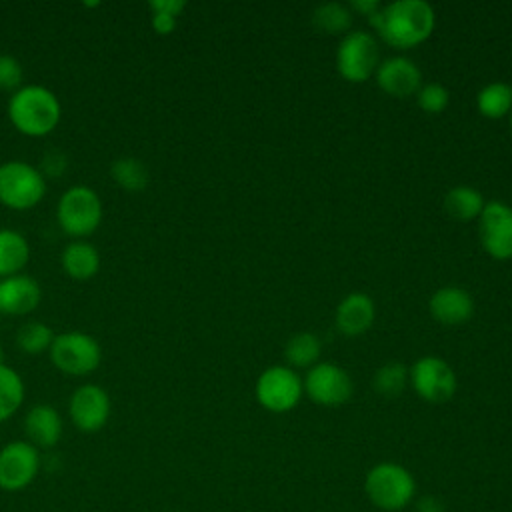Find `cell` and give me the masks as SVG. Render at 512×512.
I'll return each mask as SVG.
<instances>
[{
    "mask_svg": "<svg viewBox=\"0 0 512 512\" xmlns=\"http://www.w3.org/2000/svg\"><path fill=\"white\" fill-rule=\"evenodd\" d=\"M336 68L342 78L350 82L368 80L378 68V46L368 32L346 34L336 52Z\"/></svg>",
    "mask_w": 512,
    "mask_h": 512,
    "instance_id": "obj_8",
    "label": "cell"
},
{
    "mask_svg": "<svg viewBox=\"0 0 512 512\" xmlns=\"http://www.w3.org/2000/svg\"><path fill=\"white\" fill-rule=\"evenodd\" d=\"M0 362H2V344H0Z\"/></svg>",
    "mask_w": 512,
    "mask_h": 512,
    "instance_id": "obj_36",
    "label": "cell"
},
{
    "mask_svg": "<svg viewBox=\"0 0 512 512\" xmlns=\"http://www.w3.org/2000/svg\"><path fill=\"white\" fill-rule=\"evenodd\" d=\"M376 310L370 296L354 292L348 294L336 308V326L346 336H358L366 332L374 322Z\"/></svg>",
    "mask_w": 512,
    "mask_h": 512,
    "instance_id": "obj_18",
    "label": "cell"
},
{
    "mask_svg": "<svg viewBox=\"0 0 512 512\" xmlns=\"http://www.w3.org/2000/svg\"><path fill=\"white\" fill-rule=\"evenodd\" d=\"M176 18L170 12H162V10H152V28L158 34H170L176 28Z\"/></svg>",
    "mask_w": 512,
    "mask_h": 512,
    "instance_id": "obj_32",
    "label": "cell"
},
{
    "mask_svg": "<svg viewBox=\"0 0 512 512\" xmlns=\"http://www.w3.org/2000/svg\"><path fill=\"white\" fill-rule=\"evenodd\" d=\"M478 110L488 118H502L512 110V86L506 82H492L476 96Z\"/></svg>",
    "mask_w": 512,
    "mask_h": 512,
    "instance_id": "obj_24",
    "label": "cell"
},
{
    "mask_svg": "<svg viewBox=\"0 0 512 512\" xmlns=\"http://www.w3.org/2000/svg\"><path fill=\"white\" fill-rule=\"evenodd\" d=\"M448 100H450L448 90H446L442 84H436V82L424 84V86H420L418 92H416V102H418V106H420L424 112H430V114L442 112V110L448 106Z\"/></svg>",
    "mask_w": 512,
    "mask_h": 512,
    "instance_id": "obj_29",
    "label": "cell"
},
{
    "mask_svg": "<svg viewBox=\"0 0 512 512\" xmlns=\"http://www.w3.org/2000/svg\"><path fill=\"white\" fill-rule=\"evenodd\" d=\"M56 220L74 238L90 236L102 222V200L98 192L86 184L70 186L56 204Z\"/></svg>",
    "mask_w": 512,
    "mask_h": 512,
    "instance_id": "obj_4",
    "label": "cell"
},
{
    "mask_svg": "<svg viewBox=\"0 0 512 512\" xmlns=\"http://www.w3.org/2000/svg\"><path fill=\"white\" fill-rule=\"evenodd\" d=\"M410 382L416 394L432 404L446 402L456 392V374L454 370L436 356L420 358L410 370Z\"/></svg>",
    "mask_w": 512,
    "mask_h": 512,
    "instance_id": "obj_10",
    "label": "cell"
},
{
    "mask_svg": "<svg viewBox=\"0 0 512 512\" xmlns=\"http://www.w3.org/2000/svg\"><path fill=\"white\" fill-rule=\"evenodd\" d=\"M352 8L362 12V14H366V16H370V14H374L380 8V4L376 0H354Z\"/></svg>",
    "mask_w": 512,
    "mask_h": 512,
    "instance_id": "obj_35",
    "label": "cell"
},
{
    "mask_svg": "<svg viewBox=\"0 0 512 512\" xmlns=\"http://www.w3.org/2000/svg\"><path fill=\"white\" fill-rule=\"evenodd\" d=\"M364 490L376 508L396 512L410 504L416 492V482L404 466L380 462L366 474Z\"/></svg>",
    "mask_w": 512,
    "mask_h": 512,
    "instance_id": "obj_3",
    "label": "cell"
},
{
    "mask_svg": "<svg viewBox=\"0 0 512 512\" xmlns=\"http://www.w3.org/2000/svg\"><path fill=\"white\" fill-rule=\"evenodd\" d=\"M40 472V452L28 440H12L0 448V490L20 492Z\"/></svg>",
    "mask_w": 512,
    "mask_h": 512,
    "instance_id": "obj_7",
    "label": "cell"
},
{
    "mask_svg": "<svg viewBox=\"0 0 512 512\" xmlns=\"http://www.w3.org/2000/svg\"><path fill=\"white\" fill-rule=\"evenodd\" d=\"M420 70L418 66L402 56H394L378 64L376 68V82L378 86L394 96V98H406L420 88Z\"/></svg>",
    "mask_w": 512,
    "mask_h": 512,
    "instance_id": "obj_14",
    "label": "cell"
},
{
    "mask_svg": "<svg viewBox=\"0 0 512 512\" xmlns=\"http://www.w3.org/2000/svg\"><path fill=\"white\" fill-rule=\"evenodd\" d=\"M484 208L482 194L472 186H454L444 196V210L454 220H472L478 218Z\"/></svg>",
    "mask_w": 512,
    "mask_h": 512,
    "instance_id": "obj_21",
    "label": "cell"
},
{
    "mask_svg": "<svg viewBox=\"0 0 512 512\" xmlns=\"http://www.w3.org/2000/svg\"><path fill=\"white\" fill-rule=\"evenodd\" d=\"M480 242L484 250L496 260L512 258V208L504 202L492 200L480 212Z\"/></svg>",
    "mask_w": 512,
    "mask_h": 512,
    "instance_id": "obj_12",
    "label": "cell"
},
{
    "mask_svg": "<svg viewBox=\"0 0 512 512\" xmlns=\"http://www.w3.org/2000/svg\"><path fill=\"white\" fill-rule=\"evenodd\" d=\"M24 432L36 448H52L62 438L60 412L50 404H36L24 416Z\"/></svg>",
    "mask_w": 512,
    "mask_h": 512,
    "instance_id": "obj_17",
    "label": "cell"
},
{
    "mask_svg": "<svg viewBox=\"0 0 512 512\" xmlns=\"http://www.w3.org/2000/svg\"><path fill=\"white\" fill-rule=\"evenodd\" d=\"M286 360L290 362V366L296 368H306L310 364H314L320 356V342L314 334L310 332H298L294 334L284 348Z\"/></svg>",
    "mask_w": 512,
    "mask_h": 512,
    "instance_id": "obj_27",
    "label": "cell"
},
{
    "mask_svg": "<svg viewBox=\"0 0 512 512\" xmlns=\"http://www.w3.org/2000/svg\"><path fill=\"white\" fill-rule=\"evenodd\" d=\"M430 314L434 320L446 326L464 324L474 312L472 296L458 286H444L436 290L430 298Z\"/></svg>",
    "mask_w": 512,
    "mask_h": 512,
    "instance_id": "obj_16",
    "label": "cell"
},
{
    "mask_svg": "<svg viewBox=\"0 0 512 512\" xmlns=\"http://www.w3.org/2000/svg\"><path fill=\"white\" fill-rule=\"evenodd\" d=\"M64 272L76 280L92 278L100 268V254L94 244L86 240H72L60 254Z\"/></svg>",
    "mask_w": 512,
    "mask_h": 512,
    "instance_id": "obj_19",
    "label": "cell"
},
{
    "mask_svg": "<svg viewBox=\"0 0 512 512\" xmlns=\"http://www.w3.org/2000/svg\"><path fill=\"white\" fill-rule=\"evenodd\" d=\"M30 260V244L28 240L12 230L0 228V278L20 274V270Z\"/></svg>",
    "mask_w": 512,
    "mask_h": 512,
    "instance_id": "obj_20",
    "label": "cell"
},
{
    "mask_svg": "<svg viewBox=\"0 0 512 512\" xmlns=\"http://www.w3.org/2000/svg\"><path fill=\"white\" fill-rule=\"evenodd\" d=\"M110 174L116 180V184L128 192H140L148 186V168L132 156L116 158L110 166Z\"/></svg>",
    "mask_w": 512,
    "mask_h": 512,
    "instance_id": "obj_23",
    "label": "cell"
},
{
    "mask_svg": "<svg viewBox=\"0 0 512 512\" xmlns=\"http://www.w3.org/2000/svg\"><path fill=\"white\" fill-rule=\"evenodd\" d=\"M302 388V380L292 368L272 366L260 374L256 382V398L272 412H288L298 404Z\"/></svg>",
    "mask_w": 512,
    "mask_h": 512,
    "instance_id": "obj_9",
    "label": "cell"
},
{
    "mask_svg": "<svg viewBox=\"0 0 512 512\" xmlns=\"http://www.w3.org/2000/svg\"><path fill=\"white\" fill-rule=\"evenodd\" d=\"M378 34L394 48L424 42L434 28V10L424 0H398L368 16Z\"/></svg>",
    "mask_w": 512,
    "mask_h": 512,
    "instance_id": "obj_1",
    "label": "cell"
},
{
    "mask_svg": "<svg viewBox=\"0 0 512 512\" xmlns=\"http://www.w3.org/2000/svg\"><path fill=\"white\" fill-rule=\"evenodd\" d=\"M46 192L42 172L24 160H6L0 164V202L14 210L36 206Z\"/></svg>",
    "mask_w": 512,
    "mask_h": 512,
    "instance_id": "obj_5",
    "label": "cell"
},
{
    "mask_svg": "<svg viewBox=\"0 0 512 512\" xmlns=\"http://www.w3.org/2000/svg\"><path fill=\"white\" fill-rule=\"evenodd\" d=\"M510 126H512V110H510Z\"/></svg>",
    "mask_w": 512,
    "mask_h": 512,
    "instance_id": "obj_37",
    "label": "cell"
},
{
    "mask_svg": "<svg viewBox=\"0 0 512 512\" xmlns=\"http://www.w3.org/2000/svg\"><path fill=\"white\" fill-rule=\"evenodd\" d=\"M416 512H446L444 504L436 496H424L416 504Z\"/></svg>",
    "mask_w": 512,
    "mask_h": 512,
    "instance_id": "obj_34",
    "label": "cell"
},
{
    "mask_svg": "<svg viewBox=\"0 0 512 512\" xmlns=\"http://www.w3.org/2000/svg\"><path fill=\"white\" fill-rule=\"evenodd\" d=\"M302 386L306 394L322 406H338L348 402L352 396V380L348 372L332 362L312 366Z\"/></svg>",
    "mask_w": 512,
    "mask_h": 512,
    "instance_id": "obj_13",
    "label": "cell"
},
{
    "mask_svg": "<svg viewBox=\"0 0 512 512\" xmlns=\"http://www.w3.org/2000/svg\"><path fill=\"white\" fill-rule=\"evenodd\" d=\"M408 380V370L402 362H386L384 366L378 368V372L374 374V390H378L382 396H398Z\"/></svg>",
    "mask_w": 512,
    "mask_h": 512,
    "instance_id": "obj_28",
    "label": "cell"
},
{
    "mask_svg": "<svg viewBox=\"0 0 512 512\" xmlns=\"http://www.w3.org/2000/svg\"><path fill=\"white\" fill-rule=\"evenodd\" d=\"M54 332L48 324L38 322V320H30L24 322L18 332H16V344L22 352L26 354H42L46 350H50L52 342H54Z\"/></svg>",
    "mask_w": 512,
    "mask_h": 512,
    "instance_id": "obj_25",
    "label": "cell"
},
{
    "mask_svg": "<svg viewBox=\"0 0 512 512\" xmlns=\"http://www.w3.org/2000/svg\"><path fill=\"white\" fill-rule=\"evenodd\" d=\"M352 22L350 10L340 4V2H326L320 4L314 12H312V24L326 34H340L344 30H348Z\"/></svg>",
    "mask_w": 512,
    "mask_h": 512,
    "instance_id": "obj_26",
    "label": "cell"
},
{
    "mask_svg": "<svg viewBox=\"0 0 512 512\" xmlns=\"http://www.w3.org/2000/svg\"><path fill=\"white\" fill-rule=\"evenodd\" d=\"M48 352L54 366L72 376H84L94 372L102 360V350L96 338L80 330L56 334Z\"/></svg>",
    "mask_w": 512,
    "mask_h": 512,
    "instance_id": "obj_6",
    "label": "cell"
},
{
    "mask_svg": "<svg viewBox=\"0 0 512 512\" xmlns=\"http://www.w3.org/2000/svg\"><path fill=\"white\" fill-rule=\"evenodd\" d=\"M22 66L10 54H0V90L16 92L22 84Z\"/></svg>",
    "mask_w": 512,
    "mask_h": 512,
    "instance_id": "obj_30",
    "label": "cell"
},
{
    "mask_svg": "<svg viewBox=\"0 0 512 512\" xmlns=\"http://www.w3.org/2000/svg\"><path fill=\"white\" fill-rule=\"evenodd\" d=\"M66 164H68V160H66V156L62 152L50 150L48 154H44L42 168H38V170L42 172L44 178H56V176H60L66 170Z\"/></svg>",
    "mask_w": 512,
    "mask_h": 512,
    "instance_id": "obj_31",
    "label": "cell"
},
{
    "mask_svg": "<svg viewBox=\"0 0 512 512\" xmlns=\"http://www.w3.org/2000/svg\"><path fill=\"white\" fill-rule=\"evenodd\" d=\"M24 402V382L8 364L0 362V424L6 422Z\"/></svg>",
    "mask_w": 512,
    "mask_h": 512,
    "instance_id": "obj_22",
    "label": "cell"
},
{
    "mask_svg": "<svg viewBox=\"0 0 512 512\" xmlns=\"http://www.w3.org/2000/svg\"><path fill=\"white\" fill-rule=\"evenodd\" d=\"M150 10H162V12H170L174 16H178L184 10V0H152Z\"/></svg>",
    "mask_w": 512,
    "mask_h": 512,
    "instance_id": "obj_33",
    "label": "cell"
},
{
    "mask_svg": "<svg viewBox=\"0 0 512 512\" xmlns=\"http://www.w3.org/2000/svg\"><path fill=\"white\" fill-rule=\"evenodd\" d=\"M8 118L12 126L26 136L50 134L62 116L58 96L42 84H26L12 92L8 100Z\"/></svg>",
    "mask_w": 512,
    "mask_h": 512,
    "instance_id": "obj_2",
    "label": "cell"
},
{
    "mask_svg": "<svg viewBox=\"0 0 512 512\" xmlns=\"http://www.w3.org/2000/svg\"><path fill=\"white\" fill-rule=\"evenodd\" d=\"M40 284L26 274H14L0 280V312L22 316L40 304Z\"/></svg>",
    "mask_w": 512,
    "mask_h": 512,
    "instance_id": "obj_15",
    "label": "cell"
},
{
    "mask_svg": "<svg viewBox=\"0 0 512 512\" xmlns=\"http://www.w3.org/2000/svg\"><path fill=\"white\" fill-rule=\"evenodd\" d=\"M110 396L98 384H82L78 386L68 402V414L72 424L80 432H98L106 426L110 418Z\"/></svg>",
    "mask_w": 512,
    "mask_h": 512,
    "instance_id": "obj_11",
    "label": "cell"
}]
</instances>
